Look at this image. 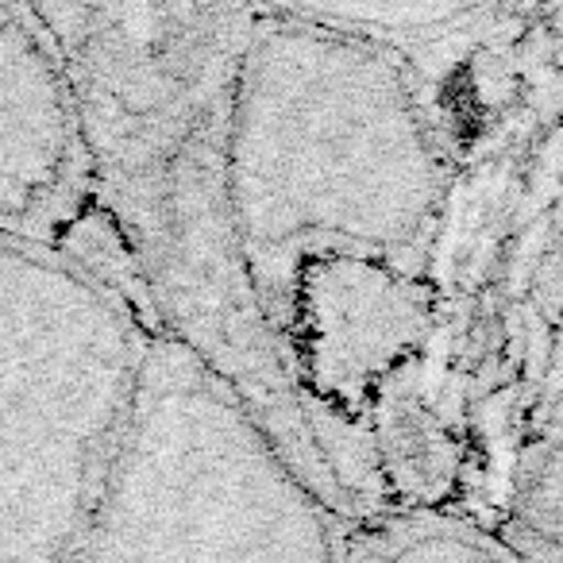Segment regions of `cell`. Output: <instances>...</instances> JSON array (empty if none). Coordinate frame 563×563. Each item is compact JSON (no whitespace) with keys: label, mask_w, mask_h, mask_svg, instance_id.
I'll list each match as a JSON object with an SVG mask.
<instances>
[{"label":"cell","mask_w":563,"mask_h":563,"mask_svg":"<svg viewBox=\"0 0 563 563\" xmlns=\"http://www.w3.org/2000/svg\"><path fill=\"white\" fill-rule=\"evenodd\" d=\"M78 93L97 201L166 340L247 406L294 471L344 498L255 298L228 181V104L255 4H35Z\"/></svg>","instance_id":"6da1fadb"},{"label":"cell","mask_w":563,"mask_h":563,"mask_svg":"<svg viewBox=\"0 0 563 563\" xmlns=\"http://www.w3.org/2000/svg\"><path fill=\"white\" fill-rule=\"evenodd\" d=\"M228 181L274 332L294 271L313 258L429 278L455 158L398 51L313 4H255L228 104Z\"/></svg>","instance_id":"7a4b0ae2"},{"label":"cell","mask_w":563,"mask_h":563,"mask_svg":"<svg viewBox=\"0 0 563 563\" xmlns=\"http://www.w3.org/2000/svg\"><path fill=\"white\" fill-rule=\"evenodd\" d=\"M155 336L74 258L0 240V563H74Z\"/></svg>","instance_id":"3957f363"},{"label":"cell","mask_w":563,"mask_h":563,"mask_svg":"<svg viewBox=\"0 0 563 563\" xmlns=\"http://www.w3.org/2000/svg\"><path fill=\"white\" fill-rule=\"evenodd\" d=\"M347 521L186 347L155 336L74 563H344Z\"/></svg>","instance_id":"277c9868"},{"label":"cell","mask_w":563,"mask_h":563,"mask_svg":"<svg viewBox=\"0 0 563 563\" xmlns=\"http://www.w3.org/2000/svg\"><path fill=\"white\" fill-rule=\"evenodd\" d=\"M0 240L74 258L155 324L132 255L97 201L63 51L35 4L16 0H0Z\"/></svg>","instance_id":"5b68a950"},{"label":"cell","mask_w":563,"mask_h":563,"mask_svg":"<svg viewBox=\"0 0 563 563\" xmlns=\"http://www.w3.org/2000/svg\"><path fill=\"white\" fill-rule=\"evenodd\" d=\"M344 563H525L483 521L452 509H386L347 525Z\"/></svg>","instance_id":"8992f818"}]
</instances>
